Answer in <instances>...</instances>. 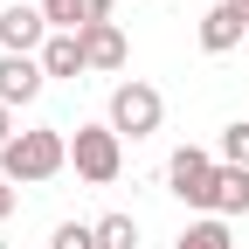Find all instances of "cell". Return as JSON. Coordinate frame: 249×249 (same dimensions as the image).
Returning a JSON list of instances; mask_svg holds the SVG:
<instances>
[{
	"instance_id": "obj_16",
	"label": "cell",
	"mask_w": 249,
	"mask_h": 249,
	"mask_svg": "<svg viewBox=\"0 0 249 249\" xmlns=\"http://www.w3.org/2000/svg\"><path fill=\"white\" fill-rule=\"evenodd\" d=\"M14 214V180H0V222Z\"/></svg>"
},
{
	"instance_id": "obj_12",
	"label": "cell",
	"mask_w": 249,
	"mask_h": 249,
	"mask_svg": "<svg viewBox=\"0 0 249 249\" xmlns=\"http://www.w3.org/2000/svg\"><path fill=\"white\" fill-rule=\"evenodd\" d=\"M173 249H235V235H229L222 214H201V222H187V229H180Z\"/></svg>"
},
{
	"instance_id": "obj_18",
	"label": "cell",
	"mask_w": 249,
	"mask_h": 249,
	"mask_svg": "<svg viewBox=\"0 0 249 249\" xmlns=\"http://www.w3.org/2000/svg\"><path fill=\"white\" fill-rule=\"evenodd\" d=\"M235 7H242V14H249V0H235Z\"/></svg>"
},
{
	"instance_id": "obj_13",
	"label": "cell",
	"mask_w": 249,
	"mask_h": 249,
	"mask_svg": "<svg viewBox=\"0 0 249 249\" xmlns=\"http://www.w3.org/2000/svg\"><path fill=\"white\" fill-rule=\"evenodd\" d=\"M97 229V249H139V222L132 214H104V222H90Z\"/></svg>"
},
{
	"instance_id": "obj_6",
	"label": "cell",
	"mask_w": 249,
	"mask_h": 249,
	"mask_svg": "<svg viewBox=\"0 0 249 249\" xmlns=\"http://www.w3.org/2000/svg\"><path fill=\"white\" fill-rule=\"evenodd\" d=\"M42 83H49V70H42V55H0V104H35L42 97Z\"/></svg>"
},
{
	"instance_id": "obj_17",
	"label": "cell",
	"mask_w": 249,
	"mask_h": 249,
	"mask_svg": "<svg viewBox=\"0 0 249 249\" xmlns=\"http://www.w3.org/2000/svg\"><path fill=\"white\" fill-rule=\"evenodd\" d=\"M7 139H14V111L0 104V152H7Z\"/></svg>"
},
{
	"instance_id": "obj_1",
	"label": "cell",
	"mask_w": 249,
	"mask_h": 249,
	"mask_svg": "<svg viewBox=\"0 0 249 249\" xmlns=\"http://www.w3.org/2000/svg\"><path fill=\"white\" fill-rule=\"evenodd\" d=\"M70 166V139L55 132V124H35V132H14L7 152H0V180L14 187H35V180H55Z\"/></svg>"
},
{
	"instance_id": "obj_8",
	"label": "cell",
	"mask_w": 249,
	"mask_h": 249,
	"mask_svg": "<svg viewBox=\"0 0 249 249\" xmlns=\"http://www.w3.org/2000/svg\"><path fill=\"white\" fill-rule=\"evenodd\" d=\"M83 62H90L97 76H118L124 62H132V49H124V28H118V21L90 28V35H83Z\"/></svg>"
},
{
	"instance_id": "obj_7",
	"label": "cell",
	"mask_w": 249,
	"mask_h": 249,
	"mask_svg": "<svg viewBox=\"0 0 249 249\" xmlns=\"http://www.w3.org/2000/svg\"><path fill=\"white\" fill-rule=\"evenodd\" d=\"M42 14L55 35H90V28L111 21V0H42Z\"/></svg>"
},
{
	"instance_id": "obj_4",
	"label": "cell",
	"mask_w": 249,
	"mask_h": 249,
	"mask_svg": "<svg viewBox=\"0 0 249 249\" xmlns=\"http://www.w3.org/2000/svg\"><path fill=\"white\" fill-rule=\"evenodd\" d=\"M214 173H222V160L201 152V145H180L173 160H166V187H173L187 208H208V214H214Z\"/></svg>"
},
{
	"instance_id": "obj_9",
	"label": "cell",
	"mask_w": 249,
	"mask_h": 249,
	"mask_svg": "<svg viewBox=\"0 0 249 249\" xmlns=\"http://www.w3.org/2000/svg\"><path fill=\"white\" fill-rule=\"evenodd\" d=\"M242 28H249V14L235 7V0H222V7L201 14V49H208V55H229V49L242 42Z\"/></svg>"
},
{
	"instance_id": "obj_11",
	"label": "cell",
	"mask_w": 249,
	"mask_h": 249,
	"mask_svg": "<svg viewBox=\"0 0 249 249\" xmlns=\"http://www.w3.org/2000/svg\"><path fill=\"white\" fill-rule=\"evenodd\" d=\"M214 214H249V166H222L214 173Z\"/></svg>"
},
{
	"instance_id": "obj_3",
	"label": "cell",
	"mask_w": 249,
	"mask_h": 249,
	"mask_svg": "<svg viewBox=\"0 0 249 249\" xmlns=\"http://www.w3.org/2000/svg\"><path fill=\"white\" fill-rule=\"evenodd\" d=\"M160 118H166V97H160L152 83L124 76V83L111 90V132H118V139H152Z\"/></svg>"
},
{
	"instance_id": "obj_5",
	"label": "cell",
	"mask_w": 249,
	"mask_h": 249,
	"mask_svg": "<svg viewBox=\"0 0 249 249\" xmlns=\"http://www.w3.org/2000/svg\"><path fill=\"white\" fill-rule=\"evenodd\" d=\"M49 35H55V28H49L42 7H7V14H0V49H7V55H42Z\"/></svg>"
},
{
	"instance_id": "obj_14",
	"label": "cell",
	"mask_w": 249,
	"mask_h": 249,
	"mask_svg": "<svg viewBox=\"0 0 249 249\" xmlns=\"http://www.w3.org/2000/svg\"><path fill=\"white\" fill-rule=\"evenodd\" d=\"M214 160H222V166H249V118H235L229 132H222V145H214Z\"/></svg>"
},
{
	"instance_id": "obj_15",
	"label": "cell",
	"mask_w": 249,
	"mask_h": 249,
	"mask_svg": "<svg viewBox=\"0 0 249 249\" xmlns=\"http://www.w3.org/2000/svg\"><path fill=\"white\" fill-rule=\"evenodd\" d=\"M49 249H97V229H90V222H62L49 235Z\"/></svg>"
},
{
	"instance_id": "obj_10",
	"label": "cell",
	"mask_w": 249,
	"mask_h": 249,
	"mask_svg": "<svg viewBox=\"0 0 249 249\" xmlns=\"http://www.w3.org/2000/svg\"><path fill=\"white\" fill-rule=\"evenodd\" d=\"M42 70L49 76H83L90 62H83V35H49L42 42Z\"/></svg>"
},
{
	"instance_id": "obj_2",
	"label": "cell",
	"mask_w": 249,
	"mask_h": 249,
	"mask_svg": "<svg viewBox=\"0 0 249 249\" xmlns=\"http://www.w3.org/2000/svg\"><path fill=\"white\" fill-rule=\"evenodd\" d=\"M70 166L90 187H111L124 173V139L111 132V124H76V132H70Z\"/></svg>"
}]
</instances>
